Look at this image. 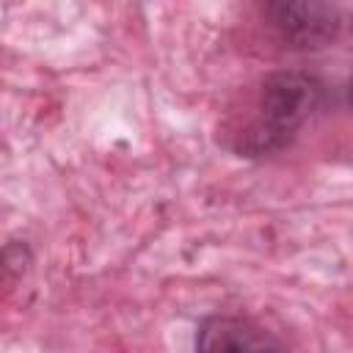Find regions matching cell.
Masks as SVG:
<instances>
[{
	"mask_svg": "<svg viewBox=\"0 0 353 353\" xmlns=\"http://www.w3.org/2000/svg\"><path fill=\"white\" fill-rule=\"evenodd\" d=\"M320 102V85L303 72H276L265 77L256 113L243 132L240 149L265 154L281 149L312 116Z\"/></svg>",
	"mask_w": 353,
	"mask_h": 353,
	"instance_id": "6da1fadb",
	"label": "cell"
},
{
	"mask_svg": "<svg viewBox=\"0 0 353 353\" xmlns=\"http://www.w3.org/2000/svg\"><path fill=\"white\" fill-rule=\"evenodd\" d=\"M276 36L292 50L328 47L342 28V0H262Z\"/></svg>",
	"mask_w": 353,
	"mask_h": 353,
	"instance_id": "7a4b0ae2",
	"label": "cell"
},
{
	"mask_svg": "<svg viewBox=\"0 0 353 353\" xmlns=\"http://www.w3.org/2000/svg\"><path fill=\"white\" fill-rule=\"evenodd\" d=\"M196 345L201 350H265V347H279V342L270 339L251 320L221 317V314L207 317L201 323Z\"/></svg>",
	"mask_w": 353,
	"mask_h": 353,
	"instance_id": "3957f363",
	"label": "cell"
}]
</instances>
